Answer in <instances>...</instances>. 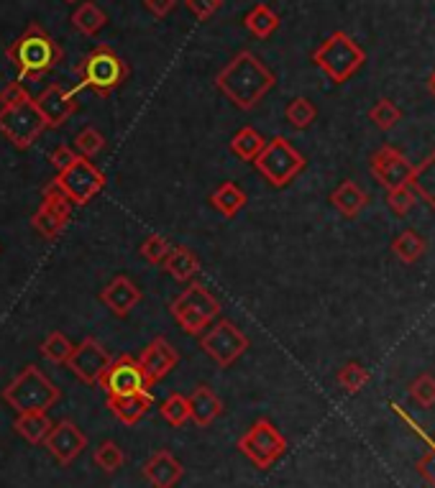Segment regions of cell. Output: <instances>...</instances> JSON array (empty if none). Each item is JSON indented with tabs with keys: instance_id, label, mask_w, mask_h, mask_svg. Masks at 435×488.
<instances>
[{
	"instance_id": "33",
	"label": "cell",
	"mask_w": 435,
	"mask_h": 488,
	"mask_svg": "<svg viewBox=\"0 0 435 488\" xmlns=\"http://www.w3.org/2000/svg\"><path fill=\"white\" fill-rule=\"evenodd\" d=\"M93 460H95V466L105 473H116V470L124 468L125 463V452L121 450L118 443H113V440H105L101 443L95 452H93Z\"/></svg>"
},
{
	"instance_id": "25",
	"label": "cell",
	"mask_w": 435,
	"mask_h": 488,
	"mask_svg": "<svg viewBox=\"0 0 435 488\" xmlns=\"http://www.w3.org/2000/svg\"><path fill=\"white\" fill-rule=\"evenodd\" d=\"M246 192L238 187L236 182H223L213 195H210V204L223 215V218H229L233 220L244 207H246Z\"/></svg>"
},
{
	"instance_id": "5",
	"label": "cell",
	"mask_w": 435,
	"mask_h": 488,
	"mask_svg": "<svg viewBox=\"0 0 435 488\" xmlns=\"http://www.w3.org/2000/svg\"><path fill=\"white\" fill-rule=\"evenodd\" d=\"M169 312L187 335H203L207 327L213 325V320L221 317L223 307L205 284L189 282L185 292L172 300Z\"/></svg>"
},
{
	"instance_id": "47",
	"label": "cell",
	"mask_w": 435,
	"mask_h": 488,
	"mask_svg": "<svg viewBox=\"0 0 435 488\" xmlns=\"http://www.w3.org/2000/svg\"><path fill=\"white\" fill-rule=\"evenodd\" d=\"M428 87H431V92H433V95H435V72H433V75H431V80H428Z\"/></svg>"
},
{
	"instance_id": "48",
	"label": "cell",
	"mask_w": 435,
	"mask_h": 488,
	"mask_svg": "<svg viewBox=\"0 0 435 488\" xmlns=\"http://www.w3.org/2000/svg\"><path fill=\"white\" fill-rule=\"evenodd\" d=\"M64 3H77V0H64Z\"/></svg>"
},
{
	"instance_id": "36",
	"label": "cell",
	"mask_w": 435,
	"mask_h": 488,
	"mask_svg": "<svg viewBox=\"0 0 435 488\" xmlns=\"http://www.w3.org/2000/svg\"><path fill=\"white\" fill-rule=\"evenodd\" d=\"M369 379H372V373H369V368H364L361 364H346V366L338 371V384L343 391H349V394H356V391H361V388L369 384Z\"/></svg>"
},
{
	"instance_id": "26",
	"label": "cell",
	"mask_w": 435,
	"mask_h": 488,
	"mask_svg": "<svg viewBox=\"0 0 435 488\" xmlns=\"http://www.w3.org/2000/svg\"><path fill=\"white\" fill-rule=\"evenodd\" d=\"M69 23H72L75 31H80L83 36H98L105 26H108V16H105V11L101 5L85 0V3L77 5V11L69 16Z\"/></svg>"
},
{
	"instance_id": "13",
	"label": "cell",
	"mask_w": 435,
	"mask_h": 488,
	"mask_svg": "<svg viewBox=\"0 0 435 488\" xmlns=\"http://www.w3.org/2000/svg\"><path fill=\"white\" fill-rule=\"evenodd\" d=\"M72 207H75V204L69 203L62 192L49 182L44 187V200L42 204H39V210L31 215V228H34L42 238H46V241H54V238H60V233H62L64 228H67V223H69Z\"/></svg>"
},
{
	"instance_id": "34",
	"label": "cell",
	"mask_w": 435,
	"mask_h": 488,
	"mask_svg": "<svg viewBox=\"0 0 435 488\" xmlns=\"http://www.w3.org/2000/svg\"><path fill=\"white\" fill-rule=\"evenodd\" d=\"M162 417H165L166 425L172 428H185L189 422V404H187V396L182 394H169L165 402H162Z\"/></svg>"
},
{
	"instance_id": "12",
	"label": "cell",
	"mask_w": 435,
	"mask_h": 488,
	"mask_svg": "<svg viewBox=\"0 0 435 488\" xmlns=\"http://www.w3.org/2000/svg\"><path fill=\"white\" fill-rule=\"evenodd\" d=\"M98 387L103 388L108 396H125V394H139V391H149L151 381L146 376V371L139 364V358L133 356H116L105 373L101 376Z\"/></svg>"
},
{
	"instance_id": "10",
	"label": "cell",
	"mask_w": 435,
	"mask_h": 488,
	"mask_svg": "<svg viewBox=\"0 0 435 488\" xmlns=\"http://www.w3.org/2000/svg\"><path fill=\"white\" fill-rule=\"evenodd\" d=\"M46 131V123L39 116L34 98L19 105H8V108H0V133L13 143L19 151L23 148H31L34 143L39 141Z\"/></svg>"
},
{
	"instance_id": "6",
	"label": "cell",
	"mask_w": 435,
	"mask_h": 488,
	"mask_svg": "<svg viewBox=\"0 0 435 488\" xmlns=\"http://www.w3.org/2000/svg\"><path fill=\"white\" fill-rule=\"evenodd\" d=\"M312 61L331 77V82L343 84L361 69V64L367 61V52L346 31H335L312 52Z\"/></svg>"
},
{
	"instance_id": "45",
	"label": "cell",
	"mask_w": 435,
	"mask_h": 488,
	"mask_svg": "<svg viewBox=\"0 0 435 488\" xmlns=\"http://www.w3.org/2000/svg\"><path fill=\"white\" fill-rule=\"evenodd\" d=\"M417 470L435 486V437H428V452L417 460Z\"/></svg>"
},
{
	"instance_id": "21",
	"label": "cell",
	"mask_w": 435,
	"mask_h": 488,
	"mask_svg": "<svg viewBox=\"0 0 435 488\" xmlns=\"http://www.w3.org/2000/svg\"><path fill=\"white\" fill-rule=\"evenodd\" d=\"M187 404H189V420L197 425V428H210L221 414H223V402L221 396L205 384L195 387V391L187 396Z\"/></svg>"
},
{
	"instance_id": "23",
	"label": "cell",
	"mask_w": 435,
	"mask_h": 488,
	"mask_svg": "<svg viewBox=\"0 0 435 488\" xmlns=\"http://www.w3.org/2000/svg\"><path fill=\"white\" fill-rule=\"evenodd\" d=\"M162 268H165L172 279H177L182 284H189V282L197 279V274H200L203 266H200V259L189 248H185V245H172V251H169V256H166Z\"/></svg>"
},
{
	"instance_id": "42",
	"label": "cell",
	"mask_w": 435,
	"mask_h": 488,
	"mask_svg": "<svg viewBox=\"0 0 435 488\" xmlns=\"http://www.w3.org/2000/svg\"><path fill=\"white\" fill-rule=\"evenodd\" d=\"M187 11L195 16L197 20H207L213 19L218 11H221V5H223V0H185Z\"/></svg>"
},
{
	"instance_id": "22",
	"label": "cell",
	"mask_w": 435,
	"mask_h": 488,
	"mask_svg": "<svg viewBox=\"0 0 435 488\" xmlns=\"http://www.w3.org/2000/svg\"><path fill=\"white\" fill-rule=\"evenodd\" d=\"M154 404L151 391H139V394H125V396H108V409L116 414L118 422L124 425H136L139 420H144L146 412Z\"/></svg>"
},
{
	"instance_id": "4",
	"label": "cell",
	"mask_w": 435,
	"mask_h": 488,
	"mask_svg": "<svg viewBox=\"0 0 435 488\" xmlns=\"http://www.w3.org/2000/svg\"><path fill=\"white\" fill-rule=\"evenodd\" d=\"M0 396L19 414H28V412H46L54 407L62 399V391L42 368L28 364L8 387L3 388Z\"/></svg>"
},
{
	"instance_id": "19",
	"label": "cell",
	"mask_w": 435,
	"mask_h": 488,
	"mask_svg": "<svg viewBox=\"0 0 435 488\" xmlns=\"http://www.w3.org/2000/svg\"><path fill=\"white\" fill-rule=\"evenodd\" d=\"M141 473H144V478L154 488H174L182 481L185 468L169 450H157L144 463Z\"/></svg>"
},
{
	"instance_id": "38",
	"label": "cell",
	"mask_w": 435,
	"mask_h": 488,
	"mask_svg": "<svg viewBox=\"0 0 435 488\" xmlns=\"http://www.w3.org/2000/svg\"><path fill=\"white\" fill-rule=\"evenodd\" d=\"M285 116H287V123H290V125H294L297 131H302V128H308V125L315 121L318 110H315V105H312L308 98H294V100L287 105Z\"/></svg>"
},
{
	"instance_id": "37",
	"label": "cell",
	"mask_w": 435,
	"mask_h": 488,
	"mask_svg": "<svg viewBox=\"0 0 435 488\" xmlns=\"http://www.w3.org/2000/svg\"><path fill=\"white\" fill-rule=\"evenodd\" d=\"M369 118H372V123L379 131H392L394 125L399 123V118H402V110L390 98H382L369 110Z\"/></svg>"
},
{
	"instance_id": "9",
	"label": "cell",
	"mask_w": 435,
	"mask_h": 488,
	"mask_svg": "<svg viewBox=\"0 0 435 488\" xmlns=\"http://www.w3.org/2000/svg\"><path fill=\"white\" fill-rule=\"evenodd\" d=\"M238 450L249 458L259 470H270L285 452H287V440L279 429L271 425L267 417L256 420L241 437H238Z\"/></svg>"
},
{
	"instance_id": "1",
	"label": "cell",
	"mask_w": 435,
	"mask_h": 488,
	"mask_svg": "<svg viewBox=\"0 0 435 488\" xmlns=\"http://www.w3.org/2000/svg\"><path fill=\"white\" fill-rule=\"evenodd\" d=\"M274 84V72L249 49L238 52L215 77V87L221 90V95L229 98V102H233L238 110H254L270 95Z\"/></svg>"
},
{
	"instance_id": "30",
	"label": "cell",
	"mask_w": 435,
	"mask_h": 488,
	"mask_svg": "<svg viewBox=\"0 0 435 488\" xmlns=\"http://www.w3.org/2000/svg\"><path fill=\"white\" fill-rule=\"evenodd\" d=\"M410 187L417 197H423L431 207H435V151L420 166H415Z\"/></svg>"
},
{
	"instance_id": "11",
	"label": "cell",
	"mask_w": 435,
	"mask_h": 488,
	"mask_svg": "<svg viewBox=\"0 0 435 488\" xmlns=\"http://www.w3.org/2000/svg\"><path fill=\"white\" fill-rule=\"evenodd\" d=\"M249 338L241 332V327L236 325V323H230V320H218L215 325H210L200 335V348H203V353L210 356L213 361H215V366L218 368H229L233 366L246 350H249Z\"/></svg>"
},
{
	"instance_id": "41",
	"label": "cell",
	"mask_w": 435,
	"mask_h": 488,
	"mask_svg": "<svg viewBox=\"0 0 435 488\" xmlns=\"http://www.w3.org/2000/svg\"><path fill=\"white\" fill-rule=\"evenodd\" d=\"M415 200H417V195H415V189L410 187V184L387 192V204L392 207L394 215H407V212L415 207Z\"/></svg>"
},
{
	"instance_id": "32",
	"label": "cell",
	"mask_w": 435,
	"mask_h": 488,
	"mask_svg": "<svg viewBox=\"0 0 435 488\" xmlns=\"http://www.w3.org/2000/svg\"><path fill=\"white\" fill-rule=\"evenodd\" d=\"M394 256L402 261V264H415L423 253H425V241L413 233V230H405L402 236L394 238Z\"/></svg>"
},
{
	"instance_id": "20",
	"label": "cell",
	"mask_w": 435,
	"mask_h": 488,
	"mask_svg": "<svg viewBox=\"0 0 435 488\" xmlns=\"http://www.w3.org/2000/svg\"><path fill=\"white\" fill-rule=\"evenodd\" d=\"M101 302H103L116 317H128L131 309L141 302V289L133 284L128 276H116L110 279L105 289L101 292Z\"/></svg>"
},
{
	"instance_id": "27",
	"label": "cell",
	"mask_w": 435,
	"mask_h": 488,
	"mask_svg": "<svg viewBox=\"0 0 435 488\" xmlns=\"http://www.w3.org/2000/svg\"><path fill=\"white\" fill-rule=\"evenodd\" d=\"M279 16H277V11L270 8L267 3H256L254 8H251L249 13L244 16V26H246V31L254 34L256 39H270L271 34L279 28Z\"/></svg>"
},
{
	"instance_id": "31",
	"label": "cell",
	"mask_w": 435,
	"mask_h": 488,
	"mask_svg": "<svg viewBox=\"0 0 435 488\" xmlns=\"http://www.w3.org/2000/svg\"><path fill=\"white\" fill-rule=\"evenodd\" d=\"M72 348H75L72 346V340H69L64 332L54 330V332H49V335H46V340L39 346V353H42L49 364L64 366V364H67V358H69V353H72Z\"/></svg>"
},
{
	"instance_id": "2",
	"label": "cell",
	"mask_w": 435,
	"mask_h": 488,
	"mask_svg": "<svg viewBox=\"0 0 435 488\" xmlns=\"http://www.w3.org/2000/svg\"><path fill=\"white\" fill-rule=\"evenodd\" d=\"M5 60L16 67L21 80L39 82L62 64L64 46L39 23H28L21 36L5 49Z\"/></svg>"
},
{
	"instance_id": "14",
	"label": "cell",
	"mask_w": 435,
	"mask_h": 488,
	"mask_svg": "<svg viewBox=\"0 0 435 488\" xmlns=\"http://www.w3.org/2000/svg\"><path fill=\"white\" fill-rule=\"evenodd\" d=\"M110 361H113V356L105 350L103 343H101L95 335H87L80 346L72 348V353H69V358H67L64 366L69 368L80 381L95 387V384L101 381V376L105 373V368H108Z\"/></svg>"
},
{
	"instance_id": "8",
	"label": "cell",
	"mask_w": 435,
	"mask_h": 488,
	"mask_svg": "<svg viewBox=\"0 0 435 488\" xmlns=\"http://www.w3.org/2000/svg\"><path fill=\"white\" fill-rule=\"evenodd\" d=\"M52 184L62 192L69 203L77 204V207H85L95 195L103 192L105 184H108V177L90 159L77 156L67 169L57 172V177L52 180Z\"/></svg>"
},
{
	"instance_id": "3",
	"label": "cell",
	"mask_w": 435,
	"mask_h": 488,
	"mask_svg": "<svg viewBox=\"0 0 435 488\" xmlns=\"http://www.w3.org/2000/svg\"><path fill=\"white\" fill-rule=\"evenodd\" d=\"M72 72L77 77V87L93 90L98 98H110L128 80L131 67L125 64L124 57L113 46L98 44L75 64Z\"/></svg>"
},
{
	"instance_id": "17",
	"label": "cell",
	"mask_w": 435,
	"mask_h": 488,
	"mask_svg": "<svg viewBox=\"0 0 435 488\" xmlns=\"http://www.w3.org/2000/svg\"><path fill=\"white\" fill-rule=\"evenodd\" d=\"M413 164L407 162L392 146H382L372 156V174L376 177V182L387 187V192L407 187L413 180Z\"/></svg>"
},
{
	"instance_id": "43",
	"label": "cell",
	"mask_w": 435,
	"mask_h": 488,
	"mask_svg": "<svg viewBox=\"0 0 435 488\" xmlns=\"http://www.w3.org/2000/svg\"><path fill=\"white\" fill-rule=\"evenodd\" d=\"M31 100L28 90L23 87L21 82H8L3 90H0V108H8V105H19V102Z\"/></svg>"
},
{
	"instance_id": "28",
	"label": "cell",
	"mask_w": 435,
	"mask_h": 488,
	"mask_svg": "<svg viewBox=\"0 0 435 488\" xmlns=\"http://www.w3.org/2000/svg\"><path fill=\"white\" fill-rule=\"evenodd\" d=\"M52 420L46 417V412H28V414H19L16 422H13V429L21 435L26 443L31 445H42L52 429Z\"/></svg>"
},
{
	"instance_id": "40",
	"label": "cell",
	"mask_w": 435,
	"mask_h": 488,
	"mask_svg": "<svg viewBox=\"0 0 435 488\" xmlns=\"http://www.w3.org/2000/svg\"><path fill=\"white\" fill-rule=\"evenodd\" d=\"M169 251H172V244L166 241L165 236H159V233H154V236H149L141 248H139V253L144 256L149 264L154 266H162L166 261V256H169Z\"/></svg>"
},
{
	"instance_id": "39",
	"label": "cell",
	"mask_w": 435,
	"mask_h": 488,
	"mask_svg": "<svg viewBox=\"0 0 435 488\" xmlns=\"http://www.w3.org/2000/svg\"><path fill=\"white\" fill-rule=\"evenodd\" d=\"M410 396L417 407L431 409L435 407V376L433 373H423L410 384Z\"/></svg>"
},
{
	"instance_id": "46",
	"label": "cell",
	"mask_w": 435,
	"mask_h": 488,
	"mask_svg": "<svg viewBox=\"0 0 435 488\" xmlns=\"http://www.w3.org/2000/svg\"><path fill=\"white\" fill-rule=\"evenodd\" d=\"M144 8L154 19H166L177 8V0H144Z\"/></svg>"
},
{
	"instance_id": "44",
	"label": "cell",
	"mask_w": 435,
	"mask_h": 488,
	"mask_svg": "<svg viewBox=\"0 0 435 488\" xmlns=\"http://www.w3.org/2000/svg\"><path fill=\"white\" fill-rule=\"evenodd\" d=\"M75 159H77V151H75L72 146H64V143H62V146H57V148H54V151L49 154V164H52V166H54L57 172L67 169V166L75 162Z\"/></svg>"
},
{
	"instance_id": "24",
	"label": "cell",
	"mask_w": 435,
	"mask_h": 488,
	"mask_svg": "<svg viewBox=\"0 0 435 488\" xmlns=\"http://www.w3.org/2000/svg\"><path fill=\"white\" fill-rule=\"evenodd\" d=\"M331 203L343 218H356V215H361V210L369 203V195L356 182L346 180V182H341L333 189Z\"/></svg>"
},
{
	"instance_id": "29",
	"label": "cell",
	"mask_w": 435,
	"mask_h": 488,
	"mask_svg": "<svg viewBox=\"0 0 435 488\" xmlns=\"http://www.w3.org/2000/svg\"><path fill=\"white\" fill-rule=\"evenodd\" d=\"M264 143L267 139L256 131V128H241L233 139H230V151L241 159V162H254L259 154H262V148H264Z\"/></svg>"
},
{
	"instance_id": "18",
	"label": "cell",
	"mask_w": 435,
	"mask_h": 488,
	"mask_svg": "<svg viewBox=\"0 0 435 488\" xmlns=\"http://www.w3.org/2000/svg\"><path fill=\"white\" fill-rule=\"evenodd\" d=\"M139 364H141V368L146 371V376H149V381H151V387H154L157 381L166 379V376L172 373V368L180 364V353L172 348V343L166 340L165 335H157V338L141 350Z\"/></svg>"
},
{
	"instance_id": "35",
	"label": "cell",
	"mask_w": 435,
	"mask_h": 488,
	"mask_svg": "<svg viewBox=\"0 0 435 488\" xmlns=\"http://www.w3.org/2000/svg\"><path fill=\"white\" fill-rule=\"evenodd\" d=\"M75 151H77V156H83V159H95L98 154H103L105 148V139L103 133L98 131V128H93V125H87L85 131L77 133V139H75V146H72Z\"/></svg>"
},
{
	"instance_id": "16",
	"label": "cell",
	"mask_w": 435,
	"mask_h": 488,
	"mask_svg": "<svg viewBox=\"0 0 435 488\" xmlns=\"http://www.w3.org/2000/svg\"><path fill=\"white\" fill-rule=\"evenodd\" d=\"M44 445L60 466H72L80 458V452L87 448V435L72 420H62V422L52 425Z\"/></svg>"
},
{
	"instance_id": "15",
	"label": "cell",
	"mask_w": 435,
	"mask_h": 488,
	"mask_svg": "<svg viewBox=\"0 0 435 488\" xmlns=\"http://www.w3.org/2000/svg\"><path fill=\"white\" fill-rule=\"evenodd\" d=\"M34 105H36L39 116L46 123V128H62L64 123L69 121L77 113V108H80L75 92L67 90L60 82L46 84L42 92L34 98Z\"/></svg>"
},
{
	"instance_id": "7",
	"label": "cell",
	"mask_w": 435,
	"mask_h": 488,
	"mask_svg": "<svg viewBox=\"0 0 435 488\" xmlns=\"http://www.w3.org/2000/svg\"><path fill=\"white\" fill-rule=\"evenodd\" d=\"M254 166L271 187H287L294 177L302 174L305 156L285 136H274L264 143L262 154L254 159Z\"/></svg>"
}]
</instances>
